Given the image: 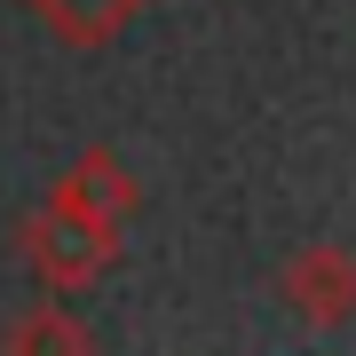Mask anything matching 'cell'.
Masks as SVG:
<instances>
[{
	"instance_id": "3",
	"label": "cell",
	"mask_w": 356,
	"mask_h": 356,
	"mask_svg": "<svg viewBox=\"0 0 356 356\" xmlns=\"http://www.w3.org/2000/svg\"><path fill=\"white\" fill-rule=\"evenodd\" d=\"M56 198H72V206H88L95 222H119V229H127L135 206H143V182L127 175V159H119L111 143H88V151L56 175Z\"/></svg>"
},
{
	"instance_id": "1",
	"label": "cell",
	"mask_w": 356,
	"mask_h": 356,
	"mask_svg": "<svg viewBox=\"0 0 356 356\" xmlns=\"http://www.w3.org/2000/svg\"><path fill=\"white\" fill-rule=\"evenodd\" d=\"M16 254H24V269L48 293H88V285L111 277V261H119V222H95L88 206L48 191L24 222H16Z\"/></svg>"
},
{
	"instance_id": "2",
	"label": "cell",
	"mask_w": 356,
	"mask_h": 356,
	"mask_svg": "<svg viewBox=\"0 0 356 356\" xmlns=\"http://www.w3.org/2000/svg\"><path fill=\"white\" fill-rule=\"evenodd\" d=\"M277 301H285L309 332L356 325V245H341V238L293 245V254L277 261Z\"/></svg>"
},
{
	"instance_id": "5",
	"label": "cell",
	"mask_w": 356,
	"mask_h": 356,
	"mask_svg": "<svg viewBox=\"0 0 356 356\" xmlns=\"http://www.w3.org/2000/svg\"><path fill=\"white\" fill-rule=\"evenodd\" d=\"M0 356H95V332H88L79 309H64V293H56V301H24L0 325Z\"/></svg>"
},
{
	"instance_id": "4",
	"label": "cell",
	"mask_w": 356,
	"mask_h": 356,
	"mask_svg": "<svg viewBox=\"0 0 356 356\" xmlns=\"http://www.w3.org/2000/svg\"><path fill=\"white\" fill-rule=\"evenodd\" d=\"M40 32H56L64 48H111L151 0H16Z\"/></svg>"
}]
</instances>
